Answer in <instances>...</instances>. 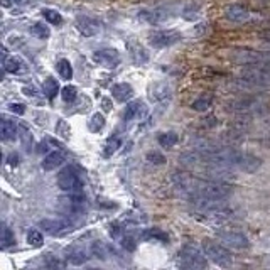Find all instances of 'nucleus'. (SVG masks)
I'll return each instance as SVG.
<instances>
[{
    "label": "nucleus",
    "instance_id": "obj_35",
    "mask_svg": "<svg viewBox=\"0 0 270 270\" xmlns=\"http://www.w3.org/2000/svg\"><path fill=\"white\" fill-rule=\"evenodd\" d=\"M120 245L125 248V250L132 252V250H135V238L132 235H122L120 236Z\"/></svg>",
    "mask_w": 270,
    "mask_h": 270
},
{
    "label": "nucleus",
    "instance_id": "obj_23",
    "mask_svg": "<svg viewBox=\"0 0 270 270\" xmlns=\"http://www.w3.org/2000/svg\"><path fill=\"white\" fill-rule=\"evenodd\" d=\"M56 69H58V73L61 75L63 80L69 81L73 78V68H71V63H69L68 59H59L58 64H56Z\"/></svg>",
    "mask_w": 270,
    "mask_h": 270
},
{
    "label": "nucleus",
    "instance_id": "obj_11",
    "mask_svg": "<svg viewBox=\"0 0 270 270\" xmlns=\"http://www.w3.org/2000/svg\"><path fill=\"white\" fill-rule=\"evenodd\" d=\"M218 236L220 240L223 241L225 245L231 248H238V250H243V248H248L250 247V240L247 238V235H243L241 231H236V230H223V231H218Z\"/></svg>",
    "mask_w": 270,
    "mask_h": 270
},
{
    "label": "nucleus",
    "instance_id": "obj_39",
    "mask_svg": "<svg viewBox=\"0 0 270 270\" xmlns=\"http://www.w3.org/2000/svg\"><path fill=\"white\" fill-rule=\"evenodd\" d=\"M47 265L49 267H64L63 262H59L58 259H52L51 255H47Z\"/></svg>",
    "mask_w": 270,
    "mask_h": 270
},
{
    "label": "nucleus",
    "instance_id": "obj_26",
    "mask_svg": "<svg viewBox=\"0 0 270 270\" xmlns=\"http://www.w3.org/2000/svg\"><path fill=\"white\" fill-rule=\"evenodd\" d=\"M103 127H105V117L101 115V113H93V115L90 117V122H88L90 132H100Z\"/></svg>",
    "mask_w": 270,
    "mask_h": 270
},
{
    "label": "nucleus",
    "instance_id": "obj_18",
    "mask_svg": "<svg viewBox=\"0 0 270 270\" xmlns=\"http://www.w3.org/2000/svg\"><path fill=\"white\" fill-rule=\"evenodd\" d=\"M66 161V155L59 150H52L51 154H47L43 161V169L44 171H54L56 167H59L63 162Z\"/></svg>",
    "mask_w": 270,
    "mask_h": 270
},
{
    "label": "nucleus",
    "instance_id": "obj_20",
    "mask_svg": "<svg viewBox=\"0 0 270 270\" xmlns=\"http://www.w3.org/2000/svg\"><path fill=\"white\" fill-rule=\"evenodd\" d=\"M43 91L46 95L47 100H54V96L59 93V83L58 80H54L52 76L46 78V81L43 83Z\"/></svg>",
    "mask_w": 270,
    "mask_h": 270
},
{
    "label": "nucleus",
    "instance_id": "obj_34",
    "mask_svg": "<svg viewBox=\"0 0 270 270\" xmlns=\"http://www.w3.org/2000/svg\"><path fill=\"white\" fill-rule=\"evenodd\" d=\"M61 96H63V100L66 101V103H73V101L78 98V90L75 87H64L61 90Z\"/></svg>",
    "mask_w": 270,
    "mask_h": 270
},
{
    "label": "nucleus",
    "instance_id": "obj_41",
    "mask_svg": "<svg viewBox=\"0 0 270 270\" xmlns=\"http://www.w3.org/2000/svg\"><path fill=\"white\" fill-rule=\"evenodd\" d=\"M101 106H103V110L105 112H110V110H112V101L108 100V98H103V100H101Z\"/></svg>",
    "mask_w": 270,
    "mask_h": 270
},
{
    "label": "nucleus",
    "instance_id": "obj_29",
    "mask_svg": "<svg viewBox=\"0 0 270 270\" xmlns=\"http://www.w3.org/2000/svg\"><path fill=\"white\" fill-rule=\"evenodd\" d=\"M91 250H93V253H95L96 259H100V260L108 259L110 247H108V245H105L103 241H95V243L91 245Z\"/></svg>",
    "mask_w": 270,
    "mask_h": 270
},
{
    "label": "nucleus",
    "instance_id": "obj_5",
    "mask_svg": "<svg viewBox=\"0 0 270 270\" xmlns=\"http://www.w3.org/2000/svg\"><path fill=\"white\" fill-rule=\"evenodd\" d=\"M203 248H204V255H206L211 262H215L216 265H220V267H230L233 264L231 253L225 247H222L220 243H216V241L204 240Z\"/></svg>",
    "mask_w": 270,
    "mask_h": 270
},
{
    "label": "nucleus",
    "instance_id": "obj_32",
    "mask_svg": "<svg viewBox=\"0 0 270 270\" xmlns=\"http://www.w3.org/2000/svg\"><path fill=\"white\" fill-rule=\"evenodd\" d=\"M27 243L32 245V247H43V243H44L43 233H41L39 230H36V228L29 230L27 231Z\"/></svg>",
    "mask_w": 270,
    "mask_h": 270
},
{
    "label": "nucleus",
    "instance_id": "obj_40",
    "mask_svg": "<svg viewBox=\"0 0 270 270\" xmlns=\"http://www.w3.org/2000/svg\"><path fill=\"white\" fill-rule=\"evenodd\" d=\"M58 132H59L61 135H63V137H68V135H69V127H66V129H64V122H63V120H59Z\"/></svg>",
    "mask_w": 270,
    "mask_h": 270
},
{
    "label": "nucleus",
    "instance_id": "obj_19",
    "mask_svg": "<svg viewBox=\"0 0 270 270\" xmlns=\"http://www.w3.org/2000/svg\"><path fill=\"white\" fill-rule=\"evenodd\" d=\"M17 134V125L15 122L9 120V118L3 117L2 118V125H0V135H2V140L7 142V140H12Z\"/></svg>",
    "mask_w": 270,
    "mask_h": 270
},
{
    "label": "nucleus",
    "instance_id": "obj_36",
    "mask_svg": "<svg viewBox=\"0 0 270 270\" xmlns=\"http://www.w3.org/2000/svg\"><path fill=\"white\" fill-rule=\"evenodd\" d=\"M19 132H20V135H22V144H24V147H31V144H32V137H31V132H29V130H27L24 125H20V127H19Z\"/></svg>",
    "mask_w": 270,
    "mask_h": 270
},
{
    "label": "nucleus",
    "instance_id": "obj_15",
    "mask_svg": "<svg viewBox=\"0 0 270 270\" xmlns=\"http://www.w3.org/2000/svg\"><path fill=\"white\" fill-rule=\"evenodd\" d=\"M64 257L73 265H83L88 260V253L81 245H69V247H66L64 248Z\"/></svg>",
    "mask_w": 270,
    "mask_h": 270
},
{
    "label": "nucleus",
    "instance_id": "obj_17",
    "mask_svg": "<svg viewBox=\"0 0 270 270\" xmlns=\"http://www.w3.org/2000/svg\"><path fill=\"white\" fill-rule=\"evenodd\" d=\"M112 95L117 101L124 103V101H129L134 96V88L129 83H117L112 87Z\"/></svg>",
    "mask_w": 270,
    "mask_h": 270
},
{
    "label": "nucleus",
    "instance_id": "obj_16",
    "mask_svg": "<svg viewBox=\"0 0 270 270\" xmlns=\"http://www.w3.org/2000/svg\"><path fill=\"white\" fill-rule=\"evenodd\" d=\"M225 17L228 20H231V22H243V20H247L250 17V14H248V9L243 5H230L226 10H225Z\"/></svg>",
    "mask_w": 270,
    "mask_h": 270
},
{
    "label": "nucleus",
    "instance_id": "obj_22",
    "mask_svg": "<svg viewBox=\"0 0 270 270\" xmlns=\"http://www.w3.org/2000/svg\"><path fill=\"white\" fill-rule=\"evenodd\" d=\"M122 147V137L118 134L115 135H112V137H108V140L105 142V150H103V154L108 157V155H113L117 152L118 149Z\"/></svg>",
    "mask_w": 270,
    "mask_h": 270
},
{
    "label": "nucleus",
    "instance_id": "obj_14",
    "mask_svg": "<svg viewBox=\"0 0 270 270\" xmlns=\"http://www.w3.org/2000/svg\"><path fill=\"white\" fill-rule=\"evenodd\" d=\"M39 228L49 235H61V233L71 231V225L63 220H41Z\"/></svg>",
    "mask_w": 270,
    "mask_h": 270
},
{
    "label": "nucleus",
    "instance_id": "obj_21",
    "mask_svg": "<svg viewBox=\"0 0 270 270\" xmlns=\"http://www.w3.org/2000/svg\"><path fill=\"white\" fill-rule=\"evenodd\" d=\"M144 110V103H142L140 100H135V101H130L129 105H127L125 108V122H132L135 120L138 115H140V112Z\"/></svg>",
    "mask_w": 270,
    "mask_h": 270
},
{
    "label": "nucleus",
    "instance_id": "obj_9",
    "mask_svg": "<svg viewBox=\"0 0 270 270\" xmlns=\"http://www.w3.org/2000/svg\"><path fill=\"white\" fill-rule=\"evenodd\" d=\"M59 210L66 215H81L87 210V199L81 193H69L68 196L59 198Z\"/></svg>",
    "mask_w": 270,
    "mask_h": 270
},
{
    "label": "nucleus",
    "instance_id": "obj_33",
    "mask_svg": "<svg viewBox=\"0 0 270 270\" xmlns=\"http://www.w3.org/2000/svg\"><path fill=\"white\" fill-rule=\"evenodd\" d=\"M43 15H44V19H46L49 24H54V26H59V24L63 22V17H61V14H59L58 10H54V9H44Z\"/></svg>",
    "mask_w": 270,
    "mask_h": 270
},
{
    "label": "nucleus",
    "instance_id": "obj_25",
    "mask_svg": "<svg viewBox=\"0 0 270 270\" xmlns=\"http://www.w3.org/2000/svg\"><path fill=\"white\" fill-rule=\"evenodd\" d=\"M179 137L178 134L174 132H166V134H161L159 135V144H161L164 149H171V147H174L176 144H178Z\"/></svg>",
    "mask_w": 270,
    "mask_h": 270
},
{
    "label": "nucleus",
    "instance_id": "obj_44",
    "mask_svg": "<svg viewBox=\"0 0 270 270\" xmlns=\"http://www.w3.org/2000/svg\"><path fill=\"white\" fill-rule=\"evenodd\" d=\"M19 157H17V154H12L10 155V166H17L19 164Z\"/></svg>",
    "mask_w": 270,
    "mask_h": 270
},
{
    "label": "nucleus",
    "instance_id": "obj_8",
    "mask_svg": "<svg viewBox=\"0 0 270 270\" xmlns=\"http://www.w3.org/2000/svg\"><path fill=\"white\" fill-rule=\"evenodd\" d=\"M179 260H181V267L184 269H206L208 267L206 255H203L198 248L191 247V245H186V247L181 248Z\"/></svg>",
    "mask_w": 270,
    "mask_h": 270
},
{
    "label": "nucleus",
    "instance_id": "obj_6",
    "mask_svg": "<svg viewBox=\"0 0 270 270\" xmlns=\"http://www.w3.org/2000/svg\"><path fill=\"white\" fill-rule=\"evenodd\" d=\"M58 186L59 189L66 191V193H81L83 191V181H81L76 167L69 166L61 171L58 174Z\"/></svg>",
    "mask_w": 270,
    "mask_h": 270
},
{
    "label": "nucleus",
    "instance_id": "obj_10",
    "mask_svg": "<svg viewBox=\"0 0 270 270\" xmlns=\"http://www.w3.org/2000/svg\"><path fill=\"white\" fill-rule=\"evenodd\" d=\"M91 59L95 61L96 64L103 68H108V69H115L118 64H120V52L117 49L110 47V49H100V51H95L91 56Z\"/></svg>",
    "mask_w": 270,
    "mask_h": 270
},
{
    "label": "nucleus",
    "instance_id": "obj_3",
    "mask_svg": "<svg viewBox=\"0 0 270 270\" xmlns=\"http://www.w3.org/2000/svg\"><path fill=\"white\" fill-rule=\"evenodd\" d=\"M231 61L238 64H262V66L270 68V51H253V49H235L230 54Z\"/></svg>",
    "mask_w": 270,
    "mask_h": 270
},
{
    "label": "nucleus",
    "instance_id": "obj_42",
    "mask_svg": "<svg viewBox=\"0 0 270 270\" xmlns=\"http://www.w3.org/2000/svg\"><path fill=\"white\" fill-rule=\"evenodd\" d=\"M259 38H262V39H264V41H270V29L259 32Z\"/></svg>",
    "mask_w": 270,
    "mask_h": 270
},
{
    "label": "nucleus",
    "instance_id": "obj_30",
    "mask_svg": "<svg viewBox=\"0 0 270 270\" xmlns=\"http://www.w3.org/2000/svg\"><path fill=\"white\" fill-rule=\"evenodd\" d=\"M31 34L36 36V38H39V39H47L49 34H51V31H49V27L44 22H36L34 26L31 27Z\"/></svg>",
    "mask_w": 270,
    "mask_h": 270
},
{
    "label": "nucleus",
    "instance_id": "obj_1",
    "mask_svg": "<svg viewBox=\"0 0 270 270\" xmlns=\"http://www.w3.org/2000/svg\"><path fill=\"white\" fill-rule=\"evenodd\" d=\"M184 164H196V162H206L211 166L230 167V169H240L243 173H255L262 166V161L248 152H241L236 149H211L201 150V152H187L181 157Z\"/></svg>",
    "mask_w": 270,
    "mask_h": 270
},
{
    "label": "nucleus",
    "instance_id": "obj_7",
    "mask_svg": "<svg viewBox=\"0 0 270 270\" xmlns=\"http://www.w3.org/2000/svg\"><path fill=\"white\" fill-rule=\"evenodd\" d=\"M240 78L248 85H270V68L262 64H245Z\"/></svg>",
    "mask_w": 270,
    "mask_h": 270
},
{
    "label": "nucleus",
    "instance_id": "obj_2",
    "mask_svg": "<svg viewBox=\"0 0 270 270\" xmlns=\"http://www.w3.org/2000/svg\"><path fill=\"white\" fill-rule=\"evenodd\" d=\"M174 184L181 193H184L191 201L208 199V201H225L231 196V187L225 182L199 179L186 174H174Z\"/></svg>",
    "mask_w": 270,
    "mask_h": 270
},
{
    "label": "nucleus",
    "instance_id": "obj_12",
    "mask_svg": "<svg viewBox=\"0 0 270 270\" xmlns=\"http://www.w3.org/2000/svg\"><path fill=\"white\" fill-rule=\"evenodd\" d=\"M259 108H264V100L257 96H243L240 100L233 101L228 105V110L231 112H238V113H248V112H255Z\"/></svg>",
    "mask_w": 270,
    "mask_h": 270
},
{
    "label": "nucleus",
    "instance_id": "obj_24",
    "mask_svg": "<svg viewBox=\"0 0 270 270\" xmlns=\"http://www.w3.org/2000/svg\"><path fill=\"white\" fill-rule=\"evenodd\" d=\"M142 236H144V240H157V241H164L166 245L169 243V236H167V233H164L162 230H157V228H150V230H147Z\"/></svg>",
    "mask_w": 270,
    "mask_h": 270
},
{
    "label": "nucleus",
    "instance_id": "obj_38",
    "mask_svg": "<svg viewBox=\"0 0 270 270\" xmlns=\"http://www.w3.org/2000/svg\"><path fill=\"white\" fill-rule=\"evenodd\" d=\"M9 108H10L12 113H17V115H22V113L26 112V110H24L26 106H24L22 103H10Z\"/></svg>",
    "mask_w": 270,
    "mask_h": 270
},
{
    "label": "nucleus",
    "instance_id": "obj_45",
    "mask_svg": "<svg viewBox=\"0 0 270 270\" xmlns=\"http://www.w3.org/2000/svg\"><path fill=\"white\" fill-rule=\"evenodd\" d=\"M14 3H19V5H26V3H29L31 0H12Z\"/></svg>",
    "mask_w": 270,
    "mask_h": 270
},
{
    "label": "nucleus",
    "instance_id": "obj_13",
    "mask_svg": "<svg viewBox=\"0 0 270 270\" xmlns=\"http://www.w3.org/2000/svg\"><path fill=\"white\" fill-rule=\"evenodd\" d=\"M76 29L83 36H87V38H91V36L98 34V31H100V22L93 17H88V15H78Z\"/></svg>",
    "mask_w": 270,
    "mask_h": 270
},
{
    "label": "nucleus",
    "instance_id": "obj_28",
    "mask_svg": "<svg viewBox=\"0 0 270 270\" xmlns=\"http://www.w3.org/2000/svg\"><path fill=\"white\" fill-rule=\"evenodd\" d=\"M12 245H15V236H14V231L10 230L7 225H2V248L7 250Z\"/></svg>",
    "mask_w": 270,
    "mask_h": 270
},
{
    "label": "nucleus",
    "instance_id": "obj_4",
    "mask_svg": "<svg viewBox=\"0 0 270 270\" xmlns=\"http://www.w3.org/2000/svg\"><path fill=\"white\" fill-rule=\"evenodd\" d=\"M182 39V34L174 29H159V31H150L147 34V41L149 44L155 49H166L174 44H178Z\"/></svg>",
    "mask_w": 270,
    "mask_h": 270
},
{
    "label": "nucleus",
    "instance_id": "obj_31",
    "mask_svg": "<svg viewBox=\"0 0 270 270\" xmlns=\"http://www.w3.org/2000/svg\"><path fill=\"white\" fill-rule=\"evenodd\" d=\"M211 103H213V96L204 95L201 98H198L191 106H193V110H196V112H206L208 108H211Z\"/></svg>",
    "mask_w": 270,
    "mask_h": 270
},
{
    "label": "nucleus",
    "instance_id": "obj_37",
    "mask_svg": "<svg viewBox=\"0 0 270 270\" xmlns=\"http://www.w3.org/2000/svg\"><path fill=\"white\" fill-rule=\"evenodd\" d=\"M147 159H149V162H152V164H164L166 162V157L162 154L159 152H150L149 155H147Z\"/></svg>",
    "mask_w": 270,
    "mask_h": 270
},
{
    "label": "nucleus",
    "instance_id": "obj_27",
    "mask_svg": "<svg viewBox=\"0 0 270 270\" xmlns=\"http://www.w3.org/2000/svg\"><path fill=\"white\" fill-rule=\"evenodd\" d=\"M20 68H22V61L15 56H10V58H3V69L7 73H19Z\"/></svg>",
    "mask_w": 270,
    "mask_h": 270
},
{
    "label": "nucleus",
    "instance_id": "obj_43",
    "mask_svg": "<svg viewBox=\"0 0 270 270\" xmlns=\"http://www.w3.org/2000/svg\"><path fill=\"white\" fill-rule=\"evenodd\" d=\"M22 91L26 93V95H29V96H36V90H34V88H31V87H29V88H27V87H26V88H22Z\"/></svg>",
    "mask_w": 270,
    "mask_h": 270
}]
</instances>
